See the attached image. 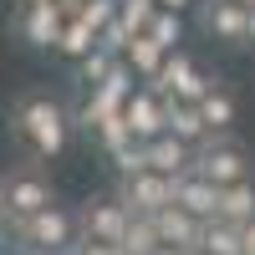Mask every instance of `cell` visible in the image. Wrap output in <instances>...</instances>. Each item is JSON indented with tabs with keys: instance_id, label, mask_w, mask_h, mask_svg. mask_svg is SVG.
Wrapping results in <instances>:
<instances>
[{
	"instance_id": "13",
	"label": "cell",
	"mask_w": 255,
	"mask_h": 255,
	"mask_svg": "<svg viewBox=\"0 0 255 255\" xmlns=\"http://www.w3.org/2000/svg\"><path fill=\"white\" fill-rule=\"evenodd\" d=\"M194 148L199 143H189L179 133H158V138H148V163L158 174H184V168H194Z\"/></svg>"
},
{
	"instance_id": "5",
	"label": "cell",
	"mask_w": 255,
	"mask_h": 255,
	"mask_svg": "<svg viewBox=\"0 0 255 255\" xmlns=\"http://www.w3.org/2000/svg\"><path fill=\"white\" fill-rule=\"evenodd\" d=\"M118 199L133 209V215H158V209L174 199V174H158V168L118 174Z\"/></svg>"
},
{
	"instance_id": "31",
	"label": "cell",
	"mask_w": 255,
	"mask_h": 255,
	"mask_svg": "<svg viewBox=\"0 0 255 255\" xmlns=\"http://www.w3.org/2000/svg\"><path fill=\"white\" fill-rule=\"evenodd\" d=\"M15 5H20V10H26V5H41V0H15Z\"/></svg>"
},
{
	"instance_id": "9",
	"label": "cell",
	"mask_w": 255,
	"mask_h": 255,
	"mask_svg": "<svg viewBox=\"0 0 255 255\" xmlns=\"http://www.w3.org/2000/svg\"><path fill=\"white\" fill-rule=\"evenodd\" d=\"M123 118H128V128H133V138H143V143H148V138L168 133V97H163L158 87H143V92L128 97Z\"/></svg>"
},
{
	"instance_id": "17",
	"label": "cell",
	"mask_w": 255,
	"mask_h": 255,
	"mask_svg": "<svg viewBox=\"0 0 255 255\" xmlns=\"http://www.w3.org/2000/svg\"><path fill=\"white\" fill-rule=\"evenodd\" d=\"M199 108H204V118H209L215 133H230V128H235V113H240V108H235V92H230L220 77H215V87L199 97Z\"/></svg>"
},
{
	"instance_id": "3",
	"label": "cell",
	"mask_w": 255,
	"mask_h": 255,
	"mask_svg": "<svg viewBox=\"0 0 255 255\" xmlns=\"http://www.w3.org/2000/svg\"><path fill=\"white\" fill-rule=\"evenodd\" d=\"M194 168L225 189V184L250 179V168H255V163H250V148H245L235 133H209V138L194 148Z\"/></svg>"
},
{
	"instance_id": "24",
	"label": "cell",
	"mask_w": 255,
	"mask_h": 255,
	"mask_svg": "<svg viewBox=\"0 0 255 255\" xmlns=\"http://www.w3.org/2000/svg\"><path fill=\"white\" fill-rule=\"evenodd\" d=\"M77 15L87 20L97 36H102V31H108L113 20H118V0H82V10H77Z\"/></svg>"
},
{
	"instance_id": "23",
	"label": "cell",
	"mask_w": 255,
	"mask_h": 255,
	"mask_svg": "<svg viewBox=\"0 0 255 255\" xmlns=\"http://www.w3.org/2000/svg\"><path fill=\"white\" fill-rule=\"evenodd\" d=\"M158 15V0H118V20H123V26L128 31H148V20H153Z\"/></svg>"
},
{
	"instance_id": "28",
	"label": "cell",
	"mask_w": 255,
	"mask_h": 255,
	"mask_svg": "<svg viewBox=\"0 0 255 255\" xmlns=\"http://www.w3.org/2000/svg\"><path fill=\"white\" fill-rule=\"evenodd\" d=\"M158 5H168V10H189L194 0H158Z\"/></svg>"
},
{
	"instance_id": "8",
	"label": "cell",
	"mask_w": 255,
	"mask_h": 255,
	"mask_svg": "<svg viewBox=\"0 0 255 255\" xmlns=\"http://www.w3.org/2000/svg\"><path fill=\"white\" fill-rule=\"evenodd\" d=\"M153 87L158 92H168V97H184V102H199L209 87H215V77L209 72H199L194 61H189L184 51H168V61H163V72L153 77Z\"/></svg>"
},
{
	"instance_id": "7",
	"label": "cell",
	"mask_w": 255,
	"mask_h": 255,
	"mask_svg": "<svg viewBox=\"0 0 255 255\" xmlns=\"http://www.w3.org/2000/svg\"><path fill=\"white\" fill-rule=\"evenodd\" d=\"M15 31L26 36V46L36 51H56L61 31H67V10H61V0H41V5H26L15 20Z\"/></svg>"
},
{
	"instance_id": "1",
	"label": "cell",
	"mask_w": 255,
	"mask_h": 255,
	"mask_svg": "<svg viewBox=\"0 0 255 255\" xmlns=\"http://www.w3.org/2000/svg\"><path fill=\"white\" fill-rule=\"evenodd\" d=\"M72 128H77V118L61 108L51 92H20L15 108H10V133L26 143L36 158H56L61 148H67Z\"/></svg>"
},
{
	"instance_id": "21",
	"label": "cell",
	"mask_w": 255,
	"mask_h": 255,
	"mask_svg": "<svg viewBox=\"0 0 255 255\" xmlns=\"http://www.w3.org/2000/svg\"><path fill=\"white\" fill-rule=\"evenodd\" d=\"M148 36H153L158 46L179 51V41H184V10H168V5H158V15L148 20Z\"/></svg>"
},
{
	"instance_id": "15",
	"label": "cell",
	"mask_w": 255,
	"mask_h": 255,
	"mask_svg": "<svg viewBox=\"0 0 255 255\" xmlns=\"http://www.w3.org/2000/svg\"><path fill=\"white\" fill-rule=\"evenodd\" d=\"M123 56H128V67H133L143 82H153V77L163 72V61H168V46H158L148 31H138L133 41H128V51H123Z\"/></svg>"
},
{
	"instance_id": "33",
	"label": "cell",
	"mask_w": 255,
	"mask_h": 255,
	"mask_svg": "<svg viewBox=\"0 0 255 255\" xmlns=\"http://www.w3.org/2000/svg\"><path fill=\"white\" fill-rule=\"evenodd\" d=\"M61 255H77V245H72V250H61Z\"/></svg>"
},
{
	"instance_id": "12",
	"label": "cell",
	"mask_w": 255,
	"mask_h": 255,
	"mask_svg": "<svg viewBox=\"0 0 255 255\" xmlns=\"http://www.w3.org/2000/svg\"><path fill=\"white\" fill-rule=\"evenodd\" d=\"M153 220H158V235H163L168 245H184V250H194V245H199V235H204V220L194 215V209H184L179 199H168Z\"/></svg>"
},
{
	"instance_id": "18",
	"label": "cell",
	"mask_w": 255,
	"mask_h": 255,
	"mask_svg": "<svg viewBox=\"0 0 255 255\" xmlns=\"http://www.w3.org/2000/svg\"><path fill=\"white\" fill-rule=\"evenodd\" d=\"M102 46V36L87 26L82 15H67V31H61V41H56V56H67V61H82L87 51H97Z\"/></svg>"
},
{
	"instance_id": "4",
	"label": "cell",
	"mask_w": 255,
	"mask_h": 255,
	"mask_svg": "<svg viewBox=\"0 0 255 255\" xmlns=\"http://www.w3.org/2000/svg\"><path fill=\"white\" fill-rule=\"evenodd\" d=\"M51 204V179L41 163H20L5 174V184H0V215H5V225L36 215V209Z\"/></svg>"
},
{
	"instance_id": "32",
	"label": "cell",
	"mask_w": 255,
	"mask_h": 255,
	"mask_svg": "<svg viewBox=\"0 0 255 255\" xmlns=\"http://www.w3.org/2000/svg\"><path fill=\"white\" fill-rule=\"evenodd\" d=\"M184 255H209V250H199V245H194V250H184Z\"/></svg>"
},
{
	"instance_id": "27",
	"label": "cell",
	"mask_w": 255,
	"mask_h": 255,
	"mask_svg": "<svg viewBox=\"0 0 255 255\" xmlns=\"http://www.w3.org/2000/svg\"><path fill=\"white\" fill-rule=\"evenodd\" d=\"M153 255H184V245H168V240H163V245H158Z\"/></svg>"
},
{
	"instance_id": "19",
	"label": "cell",
	"mask_w": 255,
	"mask_h": 255,
	"mask_svg": "<svg viewBox=\"0 0 255 255\" xmlns=\"http://www.w3.org/2000/svg\"><path fill=\"white\" fill-rule=\"evenodd\" d=\"M220 215H225L230 225H250V220H255V179H240V184H225Z\"/></svg>"
},
{
	"instance_id": "20",
	"label": "cell",
	"mask_w": 255,
	"mask_h": 255,
	"mask_svg": "<svg viewBox=\"0 0 255 255\" xmlns=\"http://www.w3.org/2000/svg\"><path fill=\"white\" fill-rule=\"evenodd\" d=\"M158 245H163L158 220H153V215H133V225H128V235H123V250H128V255H153Z\"/></svg>"
},
{
	"instance_id": "25",
	"label": "cell",
	"mask_w": 255,
	"mask_h": 255,
	"mask_svg": "<svg viewBox=\"0 0 255 255\" xmlns=\"http://www.w3.org/2000/svg\"><path fill=\"white\" fill-rule=\"evenodd\" d=\"M77 255H128L118 240H92V235H82L77 240Z\"/></svg>"
},
{
	"instance_id": "10",
	"label": "cell",
	"mask_w": 255,
	"mask_h": 255,
	"mask_svg": "<svg viewBox=\"0 0 255 255\" xmlns=\"http://www.w3.org/2000/svg\"><path fill=\"white\" fill-rule=\"evenodd\" d=\"M128 225H133V209H128L118 194L113 199H92L87 209H82V235H92V240H118L123 245Z\"/></svg>"
},
{
	"instance_id": "16",
	"label": "cell",
	"mask_w": 255,
	"mask_h": 255,
	"mask_svg": "<svg viewBox=\"0 0 255 255\" xmlns=\"http://www.w3.org/2000/svg\"><path fill=\"white\" fill-rule=\"evenodd\" d=\"M199 250H209V255H245V225H230L225 215L220 220H204Z\"/></svg>"
},
{
	"instance_id": "30",
	"label": "cell",
	"mask_w": 255,
	"mask_h": 255,
	"mask_svg": "<svg viewBox=\"0 0 255 255\" xmlns=\"http://www.w3.org/2000/svg\"><path fill=\"white\" fill-rule=\"evenodd\" d=\"M250 46H255V5H250Z\"/></svg>"
},
{
	"instance_id": "6",
	"label": "cell",
	"mask_w": 255,
	"mask_h": 255,
	"mask_svg": "<svg viewBox=\"0 0 255 255\" xmlns=\"http://www.w3.org/2000/svg\"><path fill=\"white\" fill-rule=\"evenodd\" d=\"M199 26L225 46H250V5L245 0H204Z\"/></svg>"
},
{
	"instance_id": "26",
	"label": "cell",
	"mask_w": 255,
	"mask_h": 255,
	"mask_svg": "<svg viewBox=\"0 0 255 255\" xmlns=\"http://www.w3.org/2000/svg\"><path fill=\"white\" fill-rule=\"evenodd\" d=\"M245 255H255V220L245 225Z\"/></svg>"
},
{
	"instance_id": "2",
	"label": "cell",
	"mask_w": 255,
	"mask_h": 255,
	"mask_svg": "<svg viewBox=\"0 0 255 255\" xmlns=\"http://www.w3.org/2000/svg\"><path fill=\"white\" fill-rule=\"evenodd\" d=\"M10 235H15V245L26 250V255H61V250L77 245V235H82V215H72V209H61V204L51 199L46 209H36V215L15 220Z\"/></svg>"
},
{
	"instance_id": "29",
	"label": "cell",
	"mask_w": 255,
	"mask_h": 255,
	"mask_svg": "<svg viewBox=\"0 0 255 255\" xmlns=\"http://www.w3.org/2000/svg\"><path fill=\"white\" fill-rule=\"evenodd\" d=\"M61 10H67V15H77V10H82V0H61Z\"/></svg>"
},
{
	"instance_id": "22",
	"label": "cell",
	"mask_w": 255,
	"mask_h": 255,
	"mask_svg": "<svg viewBox=\"0 0 255 255\" xmlns=\"http://www.w3.org/2000/svg\"><path fill=\"white\" fill-rule=\"evenodd\" d=\"M118 67V51H108V46H97V51H87L77 61V82H87V87H97V82H108V72Z\"/></svg>"
},
{
	"instance_id": "34",
	"label": "cell",
	"mask_w": 255,
	"mask_h": 255,
	"mask_svg": "<svg viewBox=\"0 0 255 255\" xmlns=\"http://www.w3.org/2000/svg\"><path fill=\"white\" fill-rule=\"evenodd\" d=\"M245 5H255V0H245Z\"/></svg>"
},
{
	"instance_id": "11",
	"label": "cell",
	"mask_w": 255,
	"mask_h": 255,
	"mask_svg": "<svg viewBox=\"0 0 255 255\" xmlns=\"http://www.w3.org/2000/svg\"><path fill=\"white\" fill-rule=\"evenodd\" d=\"M174 199L184 209H194L199 220H220V199H225V189L215 179H204L199 168H184V174H174Z\"/></svg>"
},
{
	"instance_id": "14",
	"label": "cell",
	"mask_w": 255,
	"mask_h": 255,
	"mask_svg": "<svg viewBox=\"0 0 255 255\" xmlns=\"http://www.w3.org/2000/svg\"><path fill=\"white\" fill-rule=\"evenodd\" d=\"M168 97V92H163ZM168 133H179V138H189V143H204L215 128H209V118H204V108L199 102H184V97H168Z\"/></svg>"
}]
</instances>
